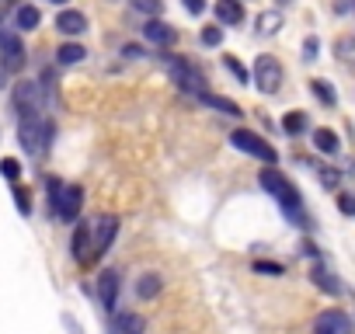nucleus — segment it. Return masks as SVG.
<instances>
[{"label": "nucleus", "instance_id": "1", "mask_svg": "<svg viewBox=\"0 0 355 334\" xmlns=\"http://www.w3.org/2000/svg\"><path fill=\"white\" fill-rule=\"evenodd\" d=\"M262 188L268 192V195H275V202L289 212V216H299V192H296V185L286 178V175H279V171H262Z\"/></svg>", "mask_w": 355, "mask_h": 334}, {"label": "nucleus", "instance_id": "2", "mask_svg": "<svg viewBox=\"0 0 355 334\" xmlns=\"http://www.w3.org/2000/svg\"><path fill=\"white\" fill-rule=\"evenodd\" d=\"M164 63H168V74L174 77V84H178L181 91H192L195 98L209 94V91H206V77H202V74H198L192 63L178 60V56H164Z\"/></svg>", "mask_w": 355, "mask_h": 334}, {"label": "nucleus", "instance_id": "3", "mask_svg": "<svg viewBox=\"0 0 355 334\" xmlns=\"http://www.w3.org/2000/svg\"><path fill=\"white\" fill-rule=\"evenodd\" d=\"M11 101H14V108H18L21 122H25V119H38V111H42V84H35V80H18Z\"/></svg>", "mask_w": 355, "mask_h": 334}, {"label": "nucleus", "instance_id": "4", "mask_svg": "<svg viewBox=\"0 0 355 334\" xmlns=\"http://www.w3.org/2000/svg\"><path fill=\"white\" fill-rule=\"evenodd\" d=\"M18 140H21L25 153L38 157V153H45L49 140H53V126L42 122V119H25V122H21V129H18Z\"/></svg>", "mask_w": 355, "mask_h": 334}, {"label": "nucleus", "instance_id": "5", "mask_svg": "<svg viewBox=\"0 0 355 334\" xmlns=\"http://www.w3.org/2000/svg\"><path fill=\"white\" fill-rule=\"evenodd\" d=\"M230 143H233L240 153H247V157H258V160H265V164H275V160H279V153H275V146H272V143H265L262 136L247 133V129H237V133L230 136Z\"/></svg>", "mask_w": 355, "mask_h": 334}, {"label": "nucleus", "instance_id": "6", "mask_svg": "<svg viewBox=\"0 0 355 334\" xmlns=\"http://www.w3.org/2000/svg\"><path fill=\"white\" fill-rule=\"evenodd\" d=\"M255 84L262 94H275L282 87V63L275 60V56H258L255 60Z\"/></svg>", "mask_w": 355, "mask_h": 334}, {"label": "nucleus", "instance_id": "7", "mask_svg": "<svg viewBox=\"0 0 355 334\" xmlns=\"http://www.w3.org/2000/svg\"><path fill=\"white\" fill-rule=\"evenodd\" d=\"M0 60H4V70H21L25 67V45L14 32H0Z\"/></svg>", "mask_w": 355, "mask_h": 334}, {"label": "nucleus", "instance_id": "8", "mask_svg": "<svg viewBox=\"0 0 355 334\" xmlns=\"http://www.w3.org/2000/svg\"><path fill=\"white\" fill-rule=\"evenodd\" d=\"M80 205H84V188H80V185H67V188L60 192V199H56L53 212H56L60 219L73 223V219L80 216Z\"/></svg>", "mask_w": 355, "mask_h": 334}, {"label": "nucleus", "instance_id": "9", "mask_svg": "<svg viewBox=\"0 0 355 334\" xmlns=\"http://www.w3.org/2000/svg\"><path fill=\"white\" fill-rule=\"evenodd\" d=\"M91 227H94V258H101L108 251V244L115 241V234H119V219L115 216H98Z\"/></svg>", "mask_w": 355, "mask_h": 334}, {"label": "nucleus", "instance_id": "10", "mask_svg": "<svg viewBox=\"0 0 355 334\" xmlns=\"http://www.w3.org/2000/svg\"><path fill=\"white\" fill-rule=\"evenodd\" d=\"M314 334H355V331H352V320L341 310H324L314 320Z\"/></svg>", "mask_w": 355, "mask_h": 334}, {"label": "nucleus", "instance_id": "11", "mask_svg": "<svg viewBox=\"0 0 355 334\" xmlns=\"http://www.w3.org/2000/svg\"><path fill=\"white\" fill-rule=\"evenodd\" d=\"M73 258L80 261V265H91L94 261V227L91 223H80V227L73 230Z\"/></svg>", "mask_w": 355, "mask_h": 334}, {"label": "nucleus", "instance_id": "12", "mask_svg": "<svg viewBox=\"0 0 355 334\" xmlns=\"http://www.w3.org/2000/svg\"><path fill=\"white\" fill-rule=\"evenodd\" d=\"M98 296H101V307L105 310H115V300H119V275L108 268L98 275Z\"/></svg>", "mask_w": 355, "mask_h": 334}, {"label": "nucleus", "instance_id": "13", "mask_svg": "<svg viewBox=\"0 0 355 334\" xmlns=\"http://www.w3.org/2000/svg\"><path fill=\"white\" fill-rule=\"evenodd\" d=\"M143 35H146L150 42H157V45H174V42H178V32H174L171 25H164V21H146Z\"/></svg>", "mask_w": 355, "mask_h": 334}, {"label": "nucleus", "instance_id": "14", "mask_svg": "<svg viewBox=\"0 0 355 334\" xmlns=\"http://www.w3.org/2000/svg\"><path fill=\"white\" fill-rule=\"evenodd\" d=\"M56 28H60L63 35H80V32L87 28V18H84L80 11H60V18H56Z\"/></svg>", "mask_w": 355, "mask_h": 334}, {"label": "nucleus", "instance_id": "15", "mask_svg": "<svg viewBox=\"0 0 355 334\" xmlns=\"http://www.w3.org/2000/svg\"><path fill=\"white\" fill-rule=\"evenodd\" d=\"M216 18H220L223 25H240V21H244L240 0H216Z\"/></svg>", "mask_w": 355, "mask_h": 334}, {"label": "nucleus", "instance_id": "16", "mask_svg": "<svg viewBox=\"0 0 355 334\" xmlns=\"http://www.w3.org/2000/svg\"><path fill=\"white\" fill-rule=\"evenodd\" d=\"M161 289H164V278H161L157 271H146L139 282H136V296H139V300H154Z\"/></svg>", "mask_w": 355, "mask_h": 334}, {"label": "nucleus", "instance_id": "17", "mask_svg": "<svg viewBox=\"0 0 355 334\" xmlns=\"http://www.w3.org/2000/svg\"><path fill=\"white\" fill-rule=\"evenodd\" d=\"M87 56V49L84 45H77V42H63L60 49H56V60L63 63V67H73V63H80Z\"/></svg>", "mask_w": 355, "mask_h": 334}, {"label": "nucleus", "instance_id": "18", "mask_svg": "<svg viewBox=\"0 0 355 334\" xmlns=\"http://www.w3.org/2000/svg\"><path fill=\"white\" fill-rule=\"evenodd\" d=\"M198 101H206L209 108L223 111V115H244V111H240V104H237V101H230V98H223V94H202Z\"/></svg>", "mask_w": 355, "mask_h": 334}, {"label": "nucleus", "instance_id": "19", "mask_svg": "<svg viewBox=\"0 0 355 334\" xmlns=\"http://www.w3.org/2000/svg\"><path fill=\"white\" fill-rule=\"evenodd\" d=\"M14 21H18V28H21V32H35V28H38V21H42V14H38V8L21 4V8H18V14H14Z\"/></svg>", "mask_w": 355, "mask_h": 334}, {"label": "nucleus", "instance_id": "20", "mask_svg": "<svg viewBox=\"0 0 355 334\" xmlns=\"http://www.w3.org/2000/svg\"><path fill=\"white\" fill-rule=\"evenodd\" d=\"M314 146L321 150V153H338V136L331 133V129H314Z\"/></svg>", "mask_w": 355, "mask_h": 334}, {"label": "nucleus", "instance_id": "21", "mask_svg": "<svg viewBox=\"0 0 355 334\" xmlns=\"http://www.w3.org/2000/svg\"><path fill=\"white\" fill-rule=\"evenodd\" d=\"M314 282H317V289H324V293H341L338 278H334L324 265H317V268H314Z\"/></svg>", "mask_w": 355, "mask_h": 334}, {"label": "nucleus", "instance_id": "22", "mask_svg": "<svg viewBox=\"0 0 355 334\" xmlns=\"http://www.w3.org/2000/svg\"><path fill=\"white\" fill-rule=\"evenodd\" d=\"M279 28H282V14H279V11L258 14V32H262V35H275Z\"/></svg>", "mask_w": 355, "mask_h": 334}, {"label": "nucleus", "instance_id": "23", "mask_svg": "<svg viewBox=\"0 0 355 334\" xmlns=\"http://www.w3.org/2000/svg\"><path fill=\"white\" fill-rule=\"evenodd\" d=\"M282 129H286L289 136H299L303 129H307V115H303V111H289V115L282 119Z\"/></svg>", "mask_w": 355, "mask_h": 334}, {"label": "nucleus", "instance_id": "24", "mask_svg": "<svg viewBox=\"0 0 355 334\" xmlns=\"http://www.w3.org/2000/svg\"><path fill=\"white\" fill-rule=\"evenodd\" d=\"M119 334H143V317L139 313H126L119 320Z\"/></svg>", "mask_w": 355, "mask_h": 334}, {"label": "nucleus", "instance_id": "25", "mask_svg": "<svg viewBox=\"0 0 355 334\" xmlns=\"http://www.w3.org/2000/svg\"><path fill=\"white\" fill-rule=\"evenodd\" d=\"M310 87H314V94H317L324 104H334V101H338V94H334V87H331L328 80H310Z\"/></svg>", "mask_w": 355, "mask_h": 334}, {"label": "nucleus", "instance_id": "26", "mask_svg": "<svg viewBox=\"0 0 355 334\" xmlns=\"http://www.w3.org/2000/svg\"><path fill=\"white\" fill-rule=\"evenodd\" d=\"M0 175H4L8 181H18L21 178V164L14 157H4V160H0Z\"/></svg>", "mask_w": 355, "mask_h": 334}, {"label": "nucleus", "instance_id": "27", "mask_svg": "<svg viewBox=\"0 0 355 334\" xmlns=\"http://www.w3.org/2000/svg\"><path fill=\"white\" fill-rule=\"evenodd\" d=\"M129 4H133L136 11L150 14V18H157V14H161V8H164V0H129Z\"/></svg>", "mask_w": 355, "mask_h": 334}, {"label": "nucleus", "instance_id": "28", "mask_svg": "<svg viewBox=\"0 0 355 334\" xmlns=\"http://www.w3.org/2000/svg\"><path fill=\"white\" fill-rule=\"evenodd\" d=\"M14 202H18V212H21V216L32 212V192H28V188L18 185V188H14Z\"/></svg>", "mask_w": 355, "mask_h": 334}, {"label": "nucleus", "instance_id": "29", "mask_svg": "<svg viewBox=\"0 0 355 334\" xmlns=\"http://www.w3.org/2000/svg\"><path fill=\"white\" fill-rule=\"evenodd\" d=\"M338 209H341L345 216H355V192H341V195H338Z\"/></svg>", "mask_w": 355, "mask_h": 334}, {"label": "nucleus", "instance_id": "30", "mask_svg": "<svg viewBox=\"0 0 355 334\" xmlns=\"http://www.w3.org/2000/svg\"><path fill=\"white\" fill-rule=\"evenodd\" d=\"M223 42V28H202V45H220Z\"/></svg>", "mask_w": 355, "mask_h": 334}, {"label": "nucleus", "instance_id": "31", "mask_svg": "<svg viewBox=\"0 0 355 334\" xmlns=\"http://www.w3.org/2000/svg\"><path fill=\"white\" fill-rule=\"evenodd\" d=\"M255 271H262V275H282L286 268L279 261H255Z\"/></svg>", "mask_w": 355, "mask_h": 334}, {"label": "nucleus", "instance_id": "32", "mask_svg": "<svg viewBox=\"0 0 355 334\" xmlns=\"http://www.w3.org/2000/svg\"><path fill=\"white\" fill-rule=\"evenodd\" d=\"M185 11L188 14H202L206 11V0H185Z\"/></svg>", "mask_w": 355, "mask_h": 334}, {"label": "nucleus", "instance_id": "33", "mask_svg": "<svg viewBox=\"0 0 355 334\" xmlns=\"http://www.w3.org/2000/svg\"><path fill=\"white\" fill-rule=\"evenodd\" d=\"M227 67H230V70H233V74H237V77H240V80L247 84V70H244V67H240V63L233 60V56H227Z\"/></svg>", "mask_w": 355, "mask_h": 334}, {"label": "nucleus", "instance_id": "34", "mask_svg": "<svg viewBox=\"0 0 355 334\" xmlns=\"http://www.w3.org/2000/svg\"><path fill=\"white\" fill-rule=\"evenodd\" d=\"M321 181H324L328 188H334V185L341 181V175H338V171H321Z\"/></svg>", "mask_w": 355, "mask_h": 334}, {"label": "nucleus", "instance_id": "35", "mask_svg": "<svg viewBox=\"0 0 355 334\" xmlns=\"http://www.w3.org/2000/svg\"><path fill=\"white\" fill-rule=\"evenodd\" d=\"M303 52H307V60H317V38H307V42H303Z\"/></svg>", "mask_w": 355, "mask_h": 334}, {"label": "nucleus", "instance_id": "36", "mask_svg": "<svg viewBox=\"0 0 355 334\" xmlns=\"http://www.w3.org/2000/svg\"><path fill=\"white\" fill-rule=\"evenodd\" d=\"M122 56H126V60H139L143 49H139V45H126V49H122Z\"/></svg>", "mask_w": 355, "mask_h": 334}, {"label": "nucleus", "instance_id": "37", "mask_svg": "<svg viewBox=\"0 0 355 334\" xmlns=\"http://www.w3.org/2000/svg\"><path fill=\"white\" fill-rule=\"evenodd\" d=\"M53 4H67V0H53Z\"/></svg>", "mask_w": 355, "mask_h": 334}, {"label": "nucleus", "instance_id": "38", "mask_svg": "<svg viewBox=\"0 0 355 334\" xmlns=\"http://www.w3.org/2000/svg\"><path fill=\"white\" fill-rule=\"evenodd\" d=\"M282 4H289V0H282Z\"/></svg>", "mask_w": 355, "mask_h": 334}]
</instances>
